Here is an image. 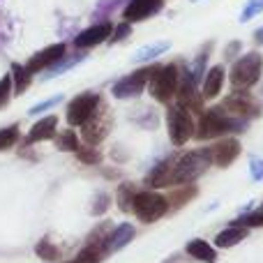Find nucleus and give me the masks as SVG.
<instances>
[{
    "label": "nucleus",
    "instance_id": "obj_19",
    "mask_svg": "<svg viewBox=\"0 0 263 263\" xmlns=\"http://www.w3.org/2000/svg\"><path fill=\"white\" fill-rule=\"evenodd\" d=\"M83 58H86V53H81V51H79V53H74V55H65V58H60L58 63L53 65V67H49V69H46L44 79H46V81H49V79H53V77H60V74H63V72H67L69 67H74V65H77V63H81Z\"/></svg>",
    "mask_w": 263,
    "mask_h": 263
},
{
    "label": "nucleus",
    "instance_id": "obj_29",
    "mask_svg": "<svg viewBox=\"0 0 263 263\" xmlns=\"http://www.w3.org/2000/svg\"><path fill=\"white\" fill-rule=\"evenodd\" d=\"M77 153H79V159H81V162H88V164L100 162V155H97L95 150H90V148H79Z\"/></svg>",
    "mask_w": 263,
    "mask_h": 263
},
{
    "label": "nucleus",
    "instance_id": "obj_20",
    "mask_svg": "<svg viewBox=\"0 0 263 263\" xmlns=\"http://www.w3.org/2000/svg\"><path fill=\"white\" fill-rule=\"evenodd\" d=\"M30 79H32V74L26 69V65H14L12 67V86H14L16 95H23V92L28 90Z\"/></svg>",
    "mask_w": 263,
    "mask_h": 263
},
{
    "label": "nucleus",
    "instance_id": "obj_24",
    "mask_svg": "<svg viewBox=\"0 0 263 263\" xmlns=\"http://www.w3.org/2000/svg\"><path fill=\"white\" fill-rule=\"evenodd\" d=\"M16 141H18V127L16 125L0 129V150H9L12 145H16Z\"/></svg>",
    "mask_w": 263,
    "mask_h": 263
},
{
    "label": "nucleus",
    "instance_id": "obj_9",
    "mask_svg": "<svg viewBox=\"0 0 263 263\" xmlns=\"http://www.w3.org/2000/svg\"><path fill=\"white\" fill-rule=\"evenodd\" d=\"M65 51H67V46L65 44H51V46H46V49H42L40 53H35L30 60L26 63V69L35 77V74H40V72H44V69H49V67H53L55 63H58L60 58H65Z\"/></svg>",
    "mask_w": 263,
    "mask_h": 263
},
{
    "label": "nucleus",
    "instance_id": "obj_18",
    "mask_svg": "<svg viewBox=\"0 0 263 263\" xmlns=\"http://www.w3.org/2000/svg\"><path fill=\"white\" fill-rule=\"evenodd\" d=\"M168 42H155V44H148V46H141L139 51L134 53V63H148V60H155L157 55H162V53H166L168 51Z\"/></svg>",
    "mask_w": 263,
    "mask_h": 263
},
{
    "label": "nucleus",
    "instance_id": "obj_5",
    "mask_svg": "<svg viewBox=\"0 0 263 263\" xmlns=\"http://www.w3.org/2000/svg\"><path fill=\"white\" fill-rule=\"evenodd\" d=\"M168 210L166 196L157 194V192H136L134 203H132V213L141 219V222H157L164 217Z\"/></svg>",
    "mask_w": 263,
    "mask_h": 263
},
{
    "label": "nucleus",
    "instance_id": "obj_28",
    "mask_svg": "<svg viewBox=\"0 0 263 263\" xmlns=\"http://www.w3.org/2000/svg\"><path fill=\"white\" fill-rule=\"evenodd\" d=\"M109 203H111L109 194L100 192V194L95 196V201H92V205H90V213H92V215H102V213H106V210H109Z\"/></svg>",
    "mask_w": 263,
    "mask_h": 263
},
{
    "label": "nucleus",
    "instance_id": "obj_8",
    "mask_svg": "<svg viewBox=\"0 0 263 263\" xmlns=\"http://www.w3.org/2000/svg\"><path fill=\"white\" fill-rule=\"evenodd\" d=\"M155 67H141L136 69V72L127 74V77H123L120 81H116L114 86V97H118V100H127V97H136L141 95V92L145 90V86L150 83V77H153Z\"/></svg>",
    "mask_w": 263,
    "mask_h": 263
},
{
    "label": "nucleus",
    "instance_id": "obj_26",
    "mask_svg": "<svg viewBox=\"0 0 263 263\" xmlns=\"http://www.w3.org/2000/svg\"><path fill=\"white\" fill-rule=\"evenodd\" d=\"M263 12V0H250V3L242 7V12H240V21L245 23V21H250V18H254L256 14H261Z\"/></svg>",
    "mask_w": 263,
    "mask_h": 263
},
{
    "label": "nucleus",
    "instance_id": "obj_2",
    "mask_svg": "<svg viewBox=\"0 0 263 263\" xmlns=\"http://www.w3.org/2000/svg\"><path fill=\"white\" fill-rule=\"evenodd\" d=\"M213 164L210 150H192L180 157H171V173H168V185H185L192 182Z\"/></svg>",
    "mask_w": 263,
    "mask_h": 263
},
{
    "label": "nucleus",
    "instance_id": "obj_16",
    "mask_svg": "<svg viewBox=\"0 0 263 263\" xmlns=\"http://www.w3.org/2000/svg\"><path fill=\"white\" fill-rule=\"evenodd\" d=\"M187 254H190L192 259L203 261V263H213L215 259H217V254H215V247H210V242L201 240V238L187 242Z\"/></svg>",
    "mask_w": 263,
    "mask_h": 263
},
{
    "label": "nucleus",
    "instance_id": "obj_31",
    "mask_svg": "<svg viewBox=\"0 0 263 263\" xmlns=\"http://www.w3.org/2000/svg\"><path fill=\"white\" fill-rule=\"evenodd\" d=\"M127 35H129V23H123L120 28H116V35L109 37V42H120V40H125Z\"/></svg>",
    "mask_w": 263,
    "mask_h": 263
},
{
    "label": "nucleus",
    "instance_id": "obj_23",
    "mask_svg": "<svg viewBox=\"0 0 263 263\" xmlns=\"http://www.w3.org/2000/svg\"><path fill=\"white\" fill-rule=\"evenodd\" d=\"M134 187L132 185H120L118 190V208L123 210V213H127V210H132V203H134Z\"/></svg>",
    "mask_w": 263,
    "mask_h": 263
},
{
    "label": "nucleus",
    "instance_id": "obj_10",
    "mask_svg": "<svg viewBox=\"0 0 263 263\" xmlns=\"http://www.w3.org/2000/svg\"><path fill=\"white\" fill-rule=\"evenodd\" d=\"M111 32H114L111 23H97V26H90L83 32H79V35L74 37V46H77V49H90V46H97L104 40H109Z\"/></svg>",
    "mask_w": 263,
    "mask_h": 263
},
{
    "label": "nucleus",
    "instance_id": "obj_33",
    "mask_svg": "<svg viewBox=\"0 0 263 263\" xmlns=\"http://www.w3.org/2000/svg\"><path fill=\"white\" fill-rule=\"evenodd\" d=\"M69 263H81V261H79V259H74V261H69Z\"/></svg>",
    "mask_w": 263,
    "mask_h": 263
},
{
    "label": "nucleus",
    "instance_id": "obj_17",
    "mask_svg": "<svg viewBox=\"0 0 263 263\" xmlns=\"http://www.w3.org/2000/svg\"><path fill=\"white\" fill-rule=\"evenodd\" d=\"M247 238V227H229L222 233H217L215 238V247H233L238 242Z\"/></svg>",
    "mask_w": 263,
    "mask_h": 263
},
{
    "label": "nucleus",
    "instance_id": "obj_22",
    "mask_svg": "<svg viewBox=\"0 0 263 263\" xmlns=\"http://www.w3.org/2000/svg\"><path fill=\"white\" fill-rule=\"evenodd\" d=\"M58 148L65 153H77L79 150V139L72 129H65L63 134H58Z\"/></svg>",
    "mask_w": 263,
    "mask_h": 263
},
{
    "label": "nucleus",
    "instance_id": "obj_13",
    "mask_svg": "<svg viewBox=\"0 0 263 263\" xmlns=\"http://www.w3.org/2000/svg\"><path fill=\"white\" fill-rule=\"evenodd\" d=\"M136 236V229L132 227V224H120L118 229H114V231L106 236V240H104V254H114V252H118V250H123L125 245L132 240V238Z\"/></svg>",
    "mask_w": 263,
    "mask_h": 263
},
{
    "label": "nucleus",
    "instance_id": "obj_6",
    "mask_svg": "<svg viewBox=\"0 0 263 263\" xmlns=\"http://www.w3.org/2000/svg\"><path fill=\"white\" fill-rule=\"evenodd\" d=\"M166 125H168V136H171L173 145H185L187 141L196 134V125H194V120H192L190 111L180 104L168 109Z\"/></svg>",
    "mask_w": 263,
    "mask_h": 263
},
{
    "label": "nucleus",
    "instance_id": "obj_15",
    "mask_svg": "<svg viewBox=\"0 0 263 263\" xmlns=\"http://www.w3.org/2000/svg\"><path fill=\"white\" fill-rule=\"evenodd\" d=\"M222 86H224V67L222 65H215L205 72V79H203V97L213 100L222 92Z\"/></svg>",
    "mask_w": 263,
    "mask_h": 263
},
{
    "label": "nucleus",
    "instance_id": "obj_30",
    "mask_svg": "<svg viewBox=\"0 0 263 263\" xmlns=\"http://www.w3.org/2000/svg\"><path fill=\"white\" fill-rule=\"evenodd\" d=\"M250 171H252V178H254V180H263V159L252 157V162H250Z\"/></svg>",
    "mask_w": 263,
    "mask_h": 263
},
{
    "label": "nucleus",
    "instance_id": "obj_7",
    "mask_svg": "<svg viewBox=\"0 0 263 263\" xmlns=\"http://www.w3.org/2000/svg\"><path fill=\"white\" fill-rule=\"evenodd\" d=\"M97 109H100V95L97 92H81L77 95L67 106V123L69 127H83L95 118Z\"/></svg>",
    "mask_w": 263,
    "mask_h": 263
},
{
    "label": "nucleus",
    "instance_id": "obj_32",
    "mask_svg": "<svg viewBox=\"0 0 263 263\" xmlns=\"http://www.w3.org/2000/svg\"><path fill=\"white\" fill-rule=\"evenodd\" d=\"M256 42H261V44H263V28H259V30H256Z\"/></svg>",
    "mask_w": 263,
    "mask_h": 263
},
{
    "label": "nucleus",
    "instance_id": "obj_11",
    "mask_svg": "<svg viewBox=\"0 0 263 263\" xmlns=\"http://www.w3.org/2000/svg\"><path fill=\"white\" fill-rule=\"evenodd\" d=\"M159 9H162V0H129L123 16H125V23H134V21L150 18L153 14H157Z\"/></svg>",
    "mask_w": 263,
    "mask_h": 263
},
{
    "label": "nucleus",
    "instance_id": "obj_1",
    "mask_svg": "<svg viewBox=\"0 0 263 263\" xmlns=\"http://www.w3.org/2000/svg\"><path fill=\"white\" fill-rule=\"evenodd\" d=\"M245 127H247L245 118L227 114L224 106H215V109L205 111V114L201 116L199 129H196V139H217V136L229 134V132H242Z\"/></svg>",
    "mask_w": 263,
    "mask_h": 263
},
{
    "label": "nucleus",
    "instance_id": "obj_34",
    "mask_svg": "<svg viewBox=\"0 0 263 263\" xmlns=\"http://www.w3.org/2000/svg\"><path fill=\"white\" fill-rule=\"evenodd\" d=\"M194 3H196V0H194Z\"/></svg>",
    "mask_w": 263,
    "mask_h": 263
},
{
    "label": "nucleus",
    "instance_id": "obj_27",
    "mask_svg": "<svg viewBox=\"0 0 263 263\" xmlns=\"http://www.w3.org/2000/svg\"><path fill=\"white\" fill-rule=\"evenodd\" d=\"M60 102H63V95L49 97V100H44V102H40V104H35V106H32L30 111H28V114H30V116H40V114H46V111H49V109H53V106H55V104H60Z\"/></svg>",
    "mask_w": 263,
    "mask_h": 263
},
{
    "label": "nucleus",
    "instance_id": "obj_4",
    "mask_svg": "<svg viewBox=\"0 0 263 263\" xmlns=\"http://www.w3.org/2000/svg\"><path fill=\"white\" fill-rule=\"evenodd\" d=\"M263 72V58L256 51H250L242 58H238L231 67V83L236 88H252L254 83H259Z\"/></svg>",
    "mask_w": 263,
    "mask_h": 263
},
{
    "label": "nucleus",
    "instance_id": "obj_25",
    "mask_svg": "<svg viewBox=\"0 0 263 263\" xmlns=\"http://www.w3.org/2000/svg\"><path fill=\"white\" fill-rule=\"evenodd\" d=\"M14 95V86H12V74L0 79V109L9 104V97Z\"/></svg>",
    "mask_w": 263,
    "mask_h": 263
},
{
    "label": "nucleus",
    "instance_id": "obj_14",
    "mask_svg": "<svg viewBox=\"0 0 263 263\" xmlns=\"http://www.w3.org/2000/svg\"><path fill=\"white\" fill-rule=\"evenodd\" d=\"M55 127H58V118L55 116H46L40 123H35V127L28 132V143H40V141H49L53 139Z\"/></svg>",
    "mask_w": 263,
    "mask_h": 263
},
{
    "label": "nucleus",
    "instance_id": "obj_21",
    "mask_svg": "<svg viewBox=\"0 0 263 263\" xmlns=\"http://www.w3.org/2000/svg\"><path fill=\"white\" fill-rule=\"evenodd\" d=\"M35 254L40 256L42 261H55L60 256V252L55 250V245H51V240L49 238H42L40 242H37V247H35Z\"/></svg>",
    "mask_w": 263,
    "mask_h": 263
},
{
    "label": "nucleus",
    "instance_id": "obj_12",
    "mask_svg": "<svg viewBox=\"0 0 263 263\" xmlns=\"http://www.w3.org/2000/svg\"><path fill=\"white\" fill-rule=\"evenodd\" d=\"M208 150H210L213 164H217V166H229V164L240 155V143H238L236 139H227V141H219L217 145H213V148H208Z\"/></svg>",
    "mask_w": 263,
    "mask_h": 263
},
{
    "label": "nucleus",
    "instance_id": "obj_3",
    "mask_svg": "<svg viewBox=\"0 0 263 263\" xmlns=\"http://www.w3.org/2000/svg\"><path fill=\"white\" fill-rule=\"evenodd\" d=\"M148 88H150V95L157 102H168L173 95H178V88H180V72H178V67L176 65L155 67Z\"/></svg>",
    "mask_w": 263,
    "mask_h": 263
}]
</instances>
